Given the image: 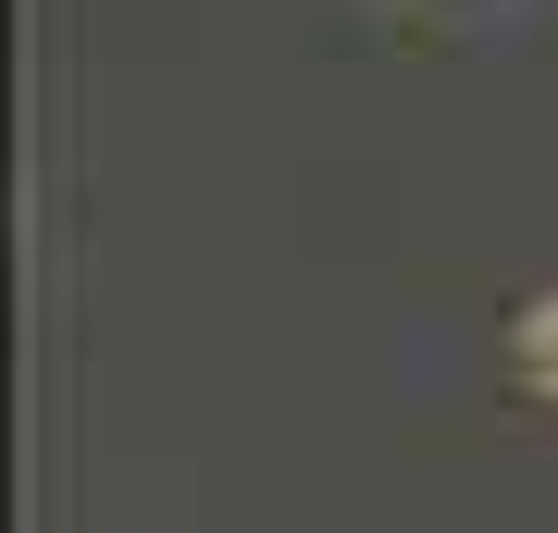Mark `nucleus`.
<instances>
[{"mask_svg":"<svg viewBox=\"0 0 558 533\" xmlns=\"http://www.w3.org/2000/svg\"><path fill=\"white\" fill-rule=\"evenodd\" d=\"M521 373H534V385L558 397V298H546V311H534V323H521Z\"/></svg>","mask_w":558,"mask_h":533,"instance_id":"nucleus-1","label":"nucleus"}]
</instances>
